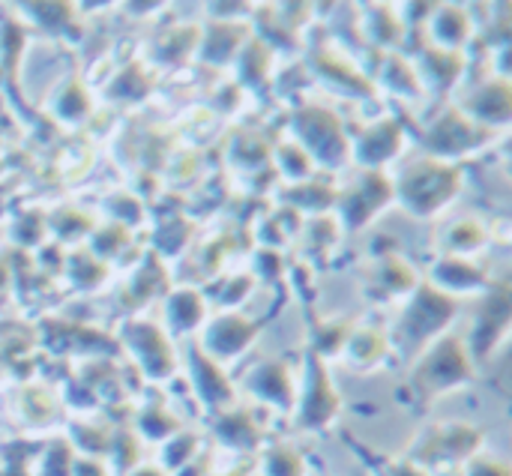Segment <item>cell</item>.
Instances as JSON below:
<instances>
[{
    "label": "cell",
    "instance_id": "cell-1",
    "mask_svg": "<svg viewBox=\"0 0 512 476\" xmlns=\"http://www.w3.org/2000/svg\"><path fill=\"white\" fill-rule=\"evenodd\" d=\"M462 192V168L435 156L414 159L393 180V201H399L411 216L429 219L450 207Z\"/></svg>",
    "mask_w": 512,
    "mask_h": 476
},
{
    "label": "cell",
    "instance_id": "cell-2",
    "mask_svg": "<svg viewBox=\"0 0 512 476\" xmlns=\"http://www.w3.org/2000/svg\"><path fill=\"white\" fill-rule=\"evenodd\" d=\"M456 318V300L435 291L429 282H420L399 315V324L390 336V348H399L405 357H420L432 342H438Z\"/></svg>",
    "mask_w": 512,
    "mask_h": 476
},
{
    "label": "cell",
    "instance_id": "cell-3",
    "mask_svg": "<svg viewBox=\"0 0 512 476\" xmlns=\"http://www.w3.org/2000/svg\"><path fill=\"white\" fill-rule=\"evenodd\" d=\"M474 381V357L465 345V339L444 333L438 342H432L414 363L411 387L423 402H432L444 393L462 390Z\"/></svg>",
    "mask_w": 512,
    "mask_h": 476
},
{
    "label": "cell",
    "instance_id": "cell-4",
    "mask_svg": "<svg viewBox=\"0 0 512 476\" xmlns=\"http://www.w3.org/2000/svg\"><path fill=\"white\" fill-rule=\"evenodd\" d=\"M483 444H486V435L474 423L447 420V423L426 426L411 441L405 459L414 462V465H420L423 471H429V474L435 476L438 471L462 468L477 453H483Z\"/></svg>",
    "mask_w": 512,
    "mask_h": 476
},
{
    "label": "cell",
    "instance_id": "cell-5",
    "mask_svg": "<svg viewBox=\"0 0 512 476\" xmlns=\"http://www.w3.org/2000/svg\"><path fill=\"white\" fill-rule=\"evenodd\" d=\"M342 414V399L330 381L327 363L306 351L303 354V378H300V393L294 396V426L300 432H327L336 426Z\"/></svg>",
    "mask_w": 512,
    "mask_h": 476
},
{
    "label": "cell",
    "instance_id": "cell-6",
    "mask_svg": "<svg viewBox=\"0 0 512 476\" xmlns=\"http://www.w3.org/2000/svg\"><path fill=\"white\" fill-rule=\"evenodd\" d=\"M291 129H294V141L309 153L312 162L327 165V168H342L345 159L351 156V141L345 135L342 120L318 105H306L300 111H294L291 117Z\"/></svg>",
    "mask_w": 512,
    "mask_h": 476
},
{
    "label": "cell",
    "instance_id": "cell-7",
    "mask_svg": "<svg viewBox=\"0 0 512 476\" xmlns=\"http://www.w3.org/2000/svg\"><path fill=\"white\" fill-rule=\"evenodd\" d=\"M486 141H489V129L474 123L459 108L444 111L423 132V147L429 150V156L444 159V162H456L462 156H471L480 147H486Z\"/></svg>",
    "mask_w": 512,
    "mask_h": 476
},
{
    "label": "cell",
    "instance_id": "cell-8",
    "mask_svg": "<svg viewBox=\"0 0 512 476\" xmlns=\"http://www.w3.org/2000/svg\"><path fill=\"white\" fill-rule=\"evenodd\" d=\"M393 201V180L381 171L360 174L351 186H345L336 198L339 225L348 231L366 228L387 204Z\"/></svg>",
    "mask_w": 512,
    "mask_h": 476
},
{
    "label": "cell",
    "instance_id": "cell-9",
    "mask_svg": "<svg viewBox=\"0 0 512 476\" xmlns=\"http://www.w3.org/2000/svg\"><path fill=\"white\" fill-rule=\"evenodd\" d=\"M510 288L504 282L498 285H489L483 291V300L477 306V315H474V330H471V339L465 342L471 357L480 360V357H489L507 336V327H510Z\"/></svg>",
    "mask_w": 512,
    "mask_h": 476
},
{
    "label": "cell",
    "instance_id": "cell-10",
    "mask_svg": "<svg viewBox=\"0 0 512 476\" xmlns=\"http://www.w3.org/2000/svg\"><path fill=\"white\" fill-rule=\"evenodd\" d=\"M123 345L129 348V354L135 357V363L141 366V372L150 381H165L174 375L177 357H174L171 342L162 333V327H156L150 321H129L123 327Z\"/></svg>",
    "mask_w": 512,
    "mask_h": 476
},
{
    "label": "cell",
    "instance_id": "cell-11",
    "mask_svg": "<svg viewBox=\"0 0 512 476\" xmlns=\"http://www.w3.org/2000/svg\"><path fill=\"white\" fill-rule=\"evenodd\" d=\"M261 327L255 321H249L246 315L240 312H222L219 318H213L207 324V330L201 333V342L198 348L213 360V363H228L234 357H240L246 348L255 345Z\"/></svg>",
    "mask_w": 512,
    "mask_h": 476
},
{
    "label": "cell",
    "instance_id": "cell-12",
    "mask_svg": "<svg viewBox=\"0 0 512 476\" xmlns=\"http://www.w3.org/2000/svg\"><path fill=\"white\" fill-rule=\"evenodd\" d=\"M246 393L255 396L261 405H270L279 414L291 417L294 396H297V384H294L291 372L285 369V363H279V360H261L246 375Z\"/></svg>",
    "mask_w": 512,
    "mask_h": 476
},
{
    "label": "cell",
    "instance_id": "cell-13",
    "mask_svg": "<svg viewBox=\"0 0 512 476\" xmlns=\"http://www.w3.org/2000/svg\"><path fill=\"white\" fill-rule=\"evenodd\" d=\"M189 372H192L195 393L210 414H222L237 405V393H234V384L228 381L225 369L219 363H213L198 345L189 348Z\"/></svg>",
    "mask_w": 512,
    "mask_h": 476
},
{
    "label": "cell",
    "instance_id": "cell-14",
    "mask_svg": "<svg viewBox=\"0 0 512 476\" xmlns=\"http://www.w3.org/2000/svg\"><path fill=\"white\" fill-rule=\"evenodd\" d=\"M402 147H405V129L393 117H384V120L372 123L351 144V153L360 165H366V171H378L381 165L396 159L402 153Z\"/></svg>",
    "mask_w": 512,
    "mask_h": 476
},
{
    "label": "cell",
    "instance_id": "cell-15",
    "mask_svg": "<svg viewBox=\"0 0 512 476\" xmlns=\"http://www.w3.org/2000/svg\"><path fill=\"white\" fill-rule=\"evenodd\" d=\"M429 285L447 297L453 294H477L489 288V276L486 270L474 261V258H453L444 255L432 264V276Z\"/></svg>",
    "mask_w": 512,
    "mask_h": 476
},
{
    "label": "cell",
    "instance_id": "cell-16",
    "mask_svg": "<svg viewBox=\"0 0 512 476\" xmlns=\"http://www.w3.org/2000/svg\"><path fill=\"white\" fill-rule=\"evenodd\" d=\"M414 72H417L420 84L432 87L435 93H447L465 75V57H462V51H447V48H438V45H423L417 60H414Z\"/></svg>",
    "mask_w": 512,
    "mask_h": 476
},
{
    "label": "cell",
    "instance_id": "cell-17",
    "mask_svg": "<svg viewBox=\"0 0 512 476\" xmlns=\"http://www.w3.org/2000/svg\"><path fill=\"white\" fill-rule=\"evenodd\" d=\"M462 114H468L474 123H480L483 129H495V126H507L510 123L512 99L510 84L504 78H492L486 84H480L459 108Z\"/></svg>",
    "mask_w": 512,
    "mask_h": 476
},
{
    "label": "cell",
    "instance_id": "cell-18",
    "mask_svg": "<svg viewBox=\"0 0 512 476\" xmlns=\"http://www.w3.org/2000/svg\"><path fill=\"white\" fill-rule=\"evenodd\" d=\"M309 69L318 75V81H324L336 93H348V96H360V99H366V96L375 93L372 90V81L357 66H351L342 54H336L330 48L315 51L312 60H309Z\"/></svg>",
    "mask_w": 512,
    "mask_h": 476
},
{
    "label": "cell",
    "instance_id": "cell-19",
    "mask_svg": "<svg viewBox=\"0 0 512 476\" xmlns=\"http://www.w3.org/2000/svg\"><path fill=\"white\" fill-rule=\"evenodd\" d=\"M213 435L222 447L234 453H258L264 444V429L246 408H228L222 414H213Z\"/></svg>",
    "mask_w": 512,
    "mask_h": 476
},
{
    "label": "cell",
    "instance_id": "cell-20",
    "mask_svg": "<svg viewBox=\"0 0 512 476\" xmlns=\"http://www.w3.org/2000/svg\"><path fill=\"white\" fill-rule=\"evenodd\" d=\"M342 354L354 372H375L390 357V336L381 333L378 327H360L351 333Z\"/></svg>",
    "mask_w": 512,
    "mask_h": 476
},
{
    "label": "cell",
    "instance_id": "cell-21",
    "mask_svg": "<svg viewBox=\"0 0 512 476\" xmlns=\"http://www.w3.org/2000/svg\"><path fill=\"white\" fill-rule=\"evenodd\" d=\"M471 15L462 6H435L432 9V45L459 51L471 39Z\"/></svg>",
    "mask_w": 512,
    "mask_h": 476
},
{
    "label": "cell",
    "instance_id": "cell-22",
    "mask_svg": "<svg viewBox=\"0 0 512 476\" xmlns=\"http://www.w3.org/2000/svg\"><path fill=\"white\" fill-rule=\"evenodd\" d=\"M204 297L195 291V288H177L168 303H165V318H168V327L171 333L177 336H186L192 330H198V324L204 321Z\"/></svg>",
    "mask_w": 512,
    "mask_h": 476
},
{
    "label": "cell",
    "instance_id": "cell-23",
    "mask_svg": "<svg viewBox=\"0 0 512 476\" xmlns=\"http://www.w3.org/2000/svg\"><path fill=\"white\" fill-rule=\"evenodd\" d=\"M441 243V249H444V255H453V258H471V255H477L486 243H489V228L480 222V219H459V222H453L447 231H444V237L438 240Z\"/></svg>",
    "mask_w": 512,
    "mask_h": 476
},
{
    "label": "cell",
    "instance_id": "cell-24",
    "mask_svg": "<svg viewBox=\"0 0 512 476\" xmlns=\"http://www.w3.org/2000/svg\"><path fill=\"white\" fill-rule=\"evenodd\" d=\"M243 36H246V30L234 27L231 21L210 24L207 33L198 36V57H204L210 63H222V60H228L243 45Z\"/></svg>",
    "mask_w": 512,
    "mask_h": 476
},
{
    "label": "cell",
    "instance_id": "cell-25",
    "mask_svg": "<svg viewBox=\"0 0 512 476\" xmlns=\"http://www.w3.org/2000/svg\"><path fill=\"white\" fill-rule=\"evenodd\" d=\"M375 285L384 288L387 297H402V294H414V288L420 285L414 267L408 261H402V255H384L381 264H378V273H375Z\"/></svg>",
    "mask_w": 512,
    "mask_h": 476
},
{
    "label": "cell",
    "instance_id": "cell-26",
    "mask_svg": "<svg viewBox=\"0 0 512 476\" xmlns=\"http://www.w3.org/2000/svg\"><path fill=\"white\" fill-rule=\"evenodd\" d=\"M306 459L291 444H273L264 447L258 456V476H306Z\"/></svg>",
    "mask_w": 512,
    "mask_h": 476
},
{
    "label": "cell",
    "instance_id": "cell-27",
    "mask_svg": "<svg viewBox=\"0 0 512 476\" xmlns=\"http://www.w3.org/2000/svg\"><path fill=\"white\" fill-rule=\"evenodd\" d=\"M285 198L294 201L291 210H306V213H327L336 207L339 189H333L330 183H315V180H303L285 189Z\"/></svg>",
    "mask_w": 512,
    "mask_h": 476
},
{
    "label": "cell",
    "instance_id": "cell-28",
    "mask_svg": "<svg viewBox=\"0 0 512 476\" xmlns=\"http://www.w3.org/2000/svg\"><path fill=\"white\" fill-rule=\"evenodd\" d=\"M360 24L366 27V39L375 45H399L405 36L402 18L390 6H369L366 18H360Z\"/></svg>",
    "mask_w": 512,
    "mask_h": 476
},
{
    "label": "cell",
    "instance_id": "cell-29",
    "mask_svg": "<svg viewBox=\"0 0 512 476\" xmlns=\"http://www.w3.org/2000/svg\"><path fill=\"white\" fill-rule=\"evenodd\" d=\"M135 426L147 441H168V438H174L180 432V420L162 405V399L153 402V405H144Z\"/></svg>",
    "mask_w": 512,
    "mask_h": 476
},
{
    "label": "cell",
    "instance_id": "cell-30",
    "mask_svg": "<svg viewBox=\"0 0 512 476\" xmlns=\"http://www.w3.org/2000/svg\"><path fill=\"white\" fill-rule=\"evenodd\" d=\"M351 333H354L351 330V321H321L315 327V333H312V348L309 351L318 354L327 363V357H336V354L345 351Z\"/></svg>",
    "mask_w": 512,
    "mask_h": 476
},
{
    "label": "cell",
    "instance_id": "cell-31",
    "mask_svg": "<svg viewBox=\"0 0 512 476\" xmlns=\"http://www.w3.org/2000/svg\"><path fill=\"white\" fill-rule=\"evenodd\" d=\"M51 108H54L57 117H63V120H69V123H78L81 117L90 114V93L84 90V84H81L78 78H69V81L57 90Z\"/></svg>",
    "mask_w": 512,
    "mask_h": 476
},
{
    "label": "cell",
    "instance_id": "cell-32",
    "mask_svg": "<svg viewBox=\"0 0 512 476\" xmlns=\"http://www.w3.org/2000/svg\"><path fill=\"white\" fill-rule=\"evenodd\" d=\"M198 459V435L192 432H177L174 438L165 441V450H162V459H159V468L171 476L174 471H183L189 462Z\"/></svg>",
    "mask_w": 512,
    "mask_h": 476
},
{
    "label": "cell",
    "instance_id": "cell-33",
    "mask_svg": "<svg viewBox=\"0 0 512 476\" xmlns=\"http://www.w3.org/2000/svg\"><path fill=\"white\" fill-rule=\"evenodd\" d=\"M276 165L294 183H303V180H309L315 174V162L309 159V153L297 141H285V144L276 147Z\"/></svg>",
    "mask_w": 512,
    "mask_h": 476
},
{
    "label": "cell",
    "instance_id": "cell-34",
    "mask_svg": "<svg viewBox=\"0 0 512 476\" xmlns=\"http://www.w3.org/2000/svg\"><path fill=\"white\" fill-rule=\"evenodd\" d=\"M381 81L387 87H393V93L408 96V99L420 93V81H417L414 63H408L405 57H387L384 66H381Z\"/></svg>",
    "mask_w": 512,
    "mask_h": 476
},
{
    "label": "cell",
    "instance_id": "cell-35",
    "mask_svg": "<svg viewBox=\"0 0 512 476\" xmlns=\"http://www.w3.org/2000/svg\"><path fill=\"white\" fill-rule=\"evenodd\" d=\"M72 465H75V450H72L69 438H60L42 450L36 476H72Z\"/></svg>",
    "mask_w": 512,
    "mask_h": 476
},
{
    "label": "cell",
    "instance_id": "cell-36",
    "mask_svg": "<svg viewBox=\"0 0 512 476\" xmlns=\"http://www.w3.org/2000/svg\"><path fill=\"white\" fill-rule=\"evenodd\" d=\"M270 45H264V39H252V45H243V54H240V78L246 84H258V81H267L270 69Z\"/></svg>",
    "mask_w": 512,
    "mask_h": 476
},
{
    "label": "cell",
    "instance_id": "cell-37",
    "mask_svg": "<svg viewBox=\"0 0 512 476\" xmlns=\"http://www.w3.org/2000/svg\"><path fill=\"white\" fill-rule=\"evenodd\" d=\"M147 93V78L138 69V63L126 66L111 84H108V96L111 99H141Z\"/></svg>",
    "mask_w": 512,
    "mask_h": 476
},
{
    "label": "cell",
    "instance_id": "cell-38",
    "mask_svg": "<svg viewBox=\"0 0 512 476\" xmlns=\"http://www.w3.org/2000/svg\"><path fill=\"white\" fill-rule=\"evenodd\" d=\"M462 476H512L510 465L498 456H486V453H477L471 462L462 465Z\"/></svg>",
    "mask_w": 512,
    "mask_h": 476
},
{
    "label": "cell",
    "instance_id": "cell-39",
    "mask_svg": "<svg viewBox=\"0 0 512 476\" xmlns=\"http://www.w3.org/2000/svg\"><path fill=\"white\" fill-rule=\"evenodd\" d=\"M72 476H111L102 459H90V456H75Z\"/></svg>",
    "mask_w": 512,
    "mask_h": 476
},
{
    "label": "cell",
    "instance_id": "cell-40",
    "mask_svg": "<svg viewBox=\"0 0 512 476\" xmlns=\"http://www.w3.org/2000/svg\"><path fill=\"white\" fill-rule=\"evenodd\" d=\"M381 476H432L429 471H423L420 465L408 462V459H396V462H387V468L381 471Z\"/></svg>",
    "mask_w": 512,
    "mask_h": 476
},
{
    "label": "cell",
    "instance_id": "cell-41",
    "mask_svg": "<svg viewBox=\"0 0 512 476\" xmlns=\"http://www.w3.org/2000/svg\"><path fill=\"white\" fill-rule=\"evenodd\" d=\"M126 476H168L159 465H138V468H132Z\"/></svg>",
    "mask_w": 512,
    "mask_h": 476
}]
</instances>
